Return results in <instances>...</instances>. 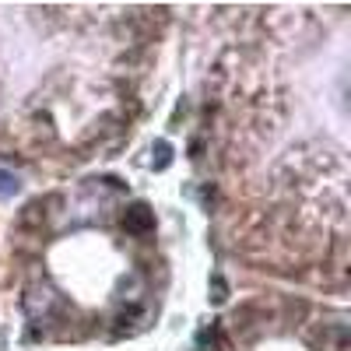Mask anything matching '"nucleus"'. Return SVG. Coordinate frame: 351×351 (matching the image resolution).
Masks as SVG:
<instances>
[{
    "instance_id": "obj_1",
    "label": "nucleus",
    "mask_w": 351,
    "mask_h": 351,
    "mask_svg": "<svg viewBox=\"0 0 351 351\" xmlns=\"http://www.w3.org/2000/svg\"><path fill=\"white\" fill-rule=\"evenodd\" d=\"M21 193V180L14 172H8V169H0V200H11V197H18Z\"/></svg>"
}]
</instances>
